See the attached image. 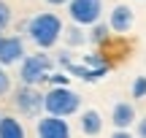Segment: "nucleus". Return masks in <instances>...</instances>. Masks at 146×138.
Listing matches in <instances>:
<instances>
[{
  "instance_id": "nucleus-1",
  "label": "nucleus",
  "mask_w": 146,
  "mask_h": 138,
  "mask_svg": "<svg viewBox=\"0 0 146 138\" xmlns=\"http://www.w3.org/2000/svg\"><path fill=\"white\" fill-rule=\"evenodd\" d=\"M25 33H27V38L38 46V52H46V49H52L54 43L65 35V25H62V19H60L57 14L41 11V14H33L30 19H27Z\"/></svg>"
},
{
  "instance_id": "nucleus-2",
  "label": "nucleus",
  "mask_w": 146,
  "mask_h": 138,
  "mask_svg": "<svg viewBox=\"0 0 146 138\" xmlns=\"http://www.w3.org/2000/svg\"><path fill=\"white\" fill-rule=\"evenodd\" d=\"M54 60L49 57L46 52H35V54H27L25 60L19 62V84L27 87H41L49 81V76L54 73Z\"/></svg>"
},
{
  "instance_id": "nucleus-3",
  "label": "nucleus",
  "mask_w": 146,
  "mask_h": 138,
  "mask_svg": "<svg viewBox=\"0 0 146 138\" xmlns=\"http://www.w3.org/2000/svg\"><path fill=\"white\" fill-rule=\"evenodd\" d=\"M81 108V95L70 87H57V90L46 92V114L49 117H60L68 119Z\"/></svg>"
},
{
  "instance_id": "nucleus-4",
  "label": "nucleus",
  "mask_w": 146,
  "mask_h": 138,
  "mask_svg": "<svg viewBox=\"0 0 146 138\" xmlns=\"http://www.w3.org/2000/svg\"><path fill=\"white\" fill-rule=\"evenodd\" d=\"M11 103L22 117H41V111H46V92H41L38 87L19 84L11 92Z\"/></svg>"
},
{
  "instance_id": "nucleus-5",
  "label": "nucleus",
  "mask_w": 146,
  "mask_h": 138,
  "mask_svg": "<svg viewBox=\"0 0 146 138\" xmlns=\"http://www.w3.org/2000/svg\"><path fill=\"white\" fill-rule=\"evenodd\" d=\"M68 16L78 27H95L103 16V0H70Z\"/></svg>"
},
{
  "instance_id": "nucleus-6",
  "label": "nucleus",
  "mask_w": 146,
  "mask_h": 138,
  "mask_svg": "<svg viewBox=\"0 0 146 138\" xmlns=\"http://www.w3.org/2000/svg\"><path fill=\"white\" fill-rule=\"evenodd\" d=\"M25 57H27L25 38L22 35H3V41H0V65H3V68L19 65Z\"/></svg>"
},
{
  "instance_id": "nucleus-7",
  "label": "nucleus",
  "mask_w": 146,
  "mask_h": 138,
  "mask_svg": "<svg viewBox=\"0 0 146 138\" xmlns=\"http://www.w3.org/2000/svg\"><path fill=\"white\" fill-rule=\"evenodd\" d=\"M35 135L38 138H70V125L68 119H60V117H41L35 125Z\"/></svg>"
},
{
  "instance_id": "nucleus-8",
  "label": "nucleus",
  "mask_w": 146,
  "mask_h": 138,
  "mask_svg": "<svg viewBox=\"0 0 146 138\" xmlns=\"http://www.w3.org/2000/svg\"><path fill=\"white\" fill-rule=\"evenodd\" d=\"M111 122H114V130H130L133 125L138 122L135 106H133L130 100H119V103H114V108H111Z\"/></svg>"
},
{
  "instance_id": "nucleus-9",
  "label": "nucleus",
  "mask_w": 146,
  "mask_h": 138,
  "mask_svg": "<svg viewBox=\"0 0 146 138\" xmlns=\"http://www.w3.org/2000/svg\"><path fill=\"white\" fill-rule=\"evenodd\" d=\"M133 22H135V14H133V8H130V5H125V3L114 5L111 14H108V27H111V33H119V35L130 33Z\"/></svg>"
},
{
  "instance_id": "nucleus-10",
  "label": "nucleus",
  "mask_w": 146,
  "mask_h": 138,
  "mask_svg": "<svg viewBox=\"0 0 146 138\" xmlns=\"http://www.w3.org/2000/svg\"><path fill=\"white\" fill-rule=\"evenodd\" d=\"M78 130L84 135H98L103 130V114L98 108H84L81 117H78Z\"/></svg>"
},
{
  "instance_id": "nucleus-11",
  "label": "nucleus",
  "mask_w": 146,
  "mask_h": 138,
  "mask_svg": "<svg viewBox=\"0 0 146 138\" xmlns=\"http://www.w3.org/2000/svg\"><path fill=\"white\" fill-rule=\"evenodd\" d=\"M0 138H27L25 122L11 117V114H3L0 117Z\"/></svg>"
},
{
  "instance_id": "nucleus-12",
  "label": "nucleus",
  "mask_w": 146,
  "mask_h": 138,
  "mask_svg": "<svg viewBox=\"0 0 146 138\" xmlns=\"http://www.w3.org/2000/svg\"><path fill=\"white\" fill-rule=\"evenodd\" d=\"M81 65H87L89 70H95V73H100V76H106L111 70V62L103 57L100 52H89V54H81V60H78Z\"/></svg>"
},
{
  "instance_id": "nucleus-13",
  "label": "nucleus",
  "mask_w": 146,
  "mask_h": 138,
  "mask_svg": "<svg viewBox=\"0 0 146 138\" xmlns=\"http://www.w3.org/2000/svg\"><path fill=\"white\" fill-rule=\"evenodd\" d=\"M65 43H68V49H76V46H84V43L89 41V33H84V27H78V25H70L65 27Z\"/></svg>"
},
{
  "instance_id": "nucleus-14",
  "label": "nucleus",
  "mask_w": 146,
  "mask_h": 138,
  "mask_svg": "<svg viewBox=\"0 0 146 138\" xmlns=\"http://www.w3.org/2000/svg\"><path fill=\"white\" fill-rule=\"evenodd\" d=\"M108 38H111V27L106 25V22H98L95 27H89V43L100 46V43H106Z\"/></svg>"
},
{
  "instance_id": "nucleus-15",
  "label": "nucleus",
  "mask_w": 146,
  "mask_h": 138,
  "mask_svg": "<svg viewBox=\"0 0 146 138\" xmlns=\"http://www.w3.org/2000/svg\"><path fill=\"white\" fill-rule=\"evenodd\" d=\"M68 81H70V73H65V70H54L52 76H49V90H57V87H68Z\"/></svg>"
},
{
  "instance_id": "nucleus-16",
  "label": "nucleus",
  "mask_w": 146,
  "mask_h": 138,
  "mask_svg": "<svg viewBox=\"0 0 146 138\" xmlns=\"http://www.w3.org/2000/svg\"><path fill=\"white\" fill-rule=\"evenodd\" d=\"M130 95L135 98V100H143V98H146V76H135V79H133Z\"/></svg>"
},
{
  "instance_id": "nucleus-17",
  "label": "nucleus",
  "mask_w": 146,
  "mask_h": 138,
  "mask_svg": "<svg viewBox=\"0 0 146 138\" xmlns=\"http://www.w3.org/2000/svg\"><path fill=\"white\" fill-rule=\"evenodd\" d=\"M11 92H14V90H11V73L0 65V98L11 95Z\"/></svg>"
},
{
  "instance_id": "nucleus-18",
  "label": "nucleus",
  "mask_w": 146,
  "mask_h": 138,
  "mask_svg": "<svg viewBox=\"0 0 146 138\" xmlns=\"http://www.w3.org/2000/svg\"><path fill=\"white\" fill-rule=\"evenodd\" d=\"M8 25H11V5L5 3V0H0V33H3Z\"/></svg>"
},
{
  "instance_id": "nucleus-19",
  "label": "nucleus",
  "mask_w": 146,
  "mask_h": 138,
  "mask_svg": "<svg viewBox=\"0 0 146 138\" xmlns=\"http://www.w3.org/2000/svg\"><path fill=\"white\" fill-rule=\"evenodd\" d=\"M73 62H76V57H73V52H70V49H62V52H60V57H57V65H60L62 70H68V68H70Z\"/></svg>"
},
{
  "instance_id": "nucleus-20",
  "label": "nucleus",
  "mask_w": 146,
  "mask_h": 138,
  "mask_svg": "<svg viewBox=\"0 0 146 138\" xmlns=\"http://www.w3.org/2000/svg\"><path fill=\"white\" fill-rule=\"evenodd\" d=\"M135 138H146V117H141L135 122Z\"/></svg>"
},
{
  "instance_id": "nucleus-21",
  "label": "nucleus",
  "mask_w": 146,
  "mask_h": 138,
  "mask_svg": "<svg viewBox=\"0 0 146 138\" xmlns=\"http://www.w3.org/2000/svg\"><path fill=\"white\" fill-rule=\"evenodd\" d=\"M111 138H135L130 133V130H114V133H111Z\"/></svg>"
},
{
  "instance_id": "nucleus-22",
  "label": "nucleus",
  "mask_w": 146,
  "mask_h": 138,
  "mask_svg": "<svg viewBox=\"0 0 146 138\" xmlns=\"http://www.w3.org/2000/svg\"><path fill=\"white\" fill-rule=\"evenodd\" d=\"M46 3H49V5H68L70 0H46Z\"/></svg>"
},
{
  "instance_id": "nucleus-23",
  "label": "nucleus",
  "mask_w": 146,
  "mask_h": 138,
  "mask_svg": "<svg viewBox=\"0 0 146 138\" xmlns=\"http://www.w3.org/2000/svg\"><path fill=\"white\" fill-rule=\"evenodd\" d=\"M0 41H3V33H0Z\"/></svg>"
},
{
  "instance_id": "nucleus-24",
  "label": "nucleus",
  "mask_w": 146,
  "mask_h": 138,
  "mask_svg": "<svg viewBox=\"0 0 146 138\" xmlns=\"http://www.w3.org/2000/svg\"><path fill=\"white\" fill-rule=\"evenodd\" d=\"M0 117H3V114H0Z\"/></svg>"
}]
</instances>
